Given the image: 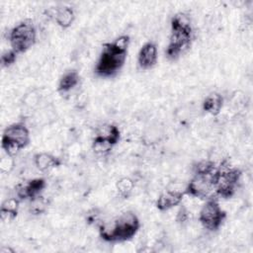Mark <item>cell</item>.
I'll return each mask as SVG.
<instances>
[{
    "instance_id": "obj_1",
    "label": "cell",
    "mask_w": 253,
    "mask_h": 253,
    "mask_svg": "<svg viewBox=\"0 0 253 253\" xmlns=\"http://www.w3.org/2000/svg\"><path fill=\"white\" fill-rule=\"evenodd\" d=\"M128 42V36H121L114 42L105 43L95 66L96 73L102 77L115 75L126 61Z\"/></svg>"
},
{
    "instance_id": "obj_2",
    "label": "cell",
    "mask_w": 253,
    "mask_h": 253,
    "mask_svg": "<svg viewBox=\"0 0 253 253\" xmlns=\"http://www.w3.org/2000/svg\"><path fill=\"white\" fill-rule=\"evenodd\" d=\"M140 226L138 217L131 211H126L110 222L99 227L100 236L108 242H124L131 239Z\"/></svg>"
},
{
    "instance_id": "obj_3",
    "label": "cell",
    "mask_w": 253,
    "mask_h": 253,
    "mask_svg": "<svg viewBox=\"0 0 253 253\" xmlns=\"http://www.w3.org/2000/svg\"><path fill=\"white\" fill-rule=\"evenodd\" d=\"M193 28L190 18L183 14H176L171 20V35L166 48V55L175 59L185 52L191 45Z\"/></svg>"
},
{
    "instance_id": "obj_4",
    "label": "cell",
    "mask_w": 253,
    "mask_h": 253,
    "mask_svg": "<svg viewBox=\"0 0 253 253\" xmlns=\"http://www.w3.org/2000/svg\"><path fill=\"white\" fill-rule=\"evenodd\" d=\"M29 142V129L22 124H14L5 128L1 139V147L7 155L14 157Z\"/></svg>"
},
{
    "instance_id": "obj_5",
    "label": "cell",
    "mask_w": 253,
    "mask_h": 253,
    "mask_svg": "<svg viewBox=\"0 0 253 253\" xmlns=\"http://www.w3.org/2000/svg\"><path fill=\"white\" fill-rule=\"evenodd\" d=\"M37 32L33 23L25 20L15 26L9 33V42L11 48L18 54L26 52L36 42Z\"/></svg>"
},
{
    "instance_id": "obj_6",
    "label": "cell",
    "mask_w": 253,
    "mask_h": 253,
    "mask_svg": "<svg viewBox=\"0 0 253 253\" xmlns=\"http://www.w3.org/2000/svg\"><path fill=\"white\" fill-rule=\"evenodd\" d=\"M240 177L241 171L239 169L220 164L215 176L214 194L220 198H230L235 193Z\"/></svg>"
},
{
    "instance_id": "obj_7",
    "label": "cell",
    "mask_w": 253,
    "mask_h": 253,
    "mask_svg": "<svg viewBox=\"0 0 253 253\" xmlns=\"http://www.w3.org/2000/svg\"><path fill=\"white\" fill-rule=\"evenodd\" d=\"M216 172H217V169L213 173H209V174L195 173L186 187L185 194H188L195 198L207 199V200L213 198L212 196L215 195L214 182H215Z\"/></svg>"
},
{
    "instance_id": "obj_8",
    "label": "cell",
    "mask_w": 253,
    "mask_h": 253,
    "mask_svg": "<svg viewBox=\"0 0 253 253\" xmlns=\"http://www.w3.org/2000/svg\"><path fill=\"white\" fill-rule=\"evenodd\" d=\"M225 217V211L221 209L218 202L213 198L207 200L199 213V220L202 225L206 229L211 231L218 229Z\"/></svg>"
},
{
    "instance_id": "obj_9",
    "label": "cell",
    "mask_w": 253,
    "mask_h": 253,
    "mask_svg": "<svg viewBox=\"0 0 253 253\" xmlns=\"http://www.w3.org/2000/svg\"><path fill=\"white\" fill-rule=\"evenodd\" d=\"M45 181L42 178H36L28 181L25 184H20L16 188L17 197L20 200L29 199L30 201L36 197L41 196L45 188Z\"/></svg>"
},
{
    "instance_id": "obj_10",
    "label": "cell",
    "mask_w": 253,
    "mask_h": 253,
    "mask_svg": "<svg viewBox=\"0 0 253 253\" xmlns=\"http://www.w3.org/2000/svg\"><path fill=\"white\" fill-rule=\"evenodd\" d=\"M157 56H158V52H157L156 44L151 42H146L139 49L138 56H137L138 65L142 69L152 68L157 61Z\"/></svg>"
},
{
    "instance_id": "obj_11",
    "label": "cell",
    "mask_w": 253,
    "mask_h": 253,
    "mask_svg": "<svg viewBox=\"0 0 253 253\" xmlns=\"http://www.w3.org/2000/svg\"><path fill=\"white\" fill-rule=\"evenodd\" d=\"M184 194L185 192L167 190L158 197L156 201V208L161 211H168L178 206L182 202Z\"/></svg>"
},
{
    "instance_id": "obj_12",
    "label": "cell",
    "mask_w": 253,
    "mask_h": 253,
    "mask_svg": "<svg viewBox=\"0 0 253 253\" xmlns=\"http://www.w3.org/2000/svg\"><path fill=\"white\" fill-rule=\"evenodd\" d=\"M34 163L41 172H46L59 166L60 160L50 153L41 152L34 156Z\"/></svg>"
},
{
    "instance_id": "obj_13",
    "label": "cell",
    "mask_w": 253,
    "mask_h": 253,
    "mask_svg": "<svg viewBox=\"0 0 253 253\" xmlns=\"http://www.w3.org/2000/svg\"><path fill=\"white\" fill-rule=\"evenodd\" d=\"M79 81H80L79 73L75 70H69L65 72L59 79L57 90L62 94L68 93L79 84Z\"/></svg>"
},
{
    "instance_id": "obj_14",
    "label": "cell",
    "mask_w": 253,
    "mask_h": 253,
    "mask_svg": "<svg viewBox=\"0 0 253 253\" xmlns=\"http://www.w3.org/2000/svg\"><path fill=\"white\" fill-rule=\"evenodd\" d=\"M20 199L9 198L6 199L0 208V216L3 221H10L17 216L19 210Z\"/></svg>"
},
{
    "instance_id": "obj_15",
    "label": "cell",
    "mask_w": 253,
    "mask_h": 253,
    "mask_svg": "<svg viewBox=\"0 0 253 253\" xmlns=\"http://www.w3.org/2000/svg\"><path fill=\"white\" fill-rule=\"evenodd\" d=\"M223 104V99L220 94L218 93H211L206 97V99L203 102V109L207 113L216 116L221 111Z\"/></svg>"
},
{
    "instance_id": "obj_16",
    "label": "cell",
    "mask_w": 253,
    "mask_h": 253,
    "mask_svg": "<svg viewBox=\"0 0 253 253\" xmlns=\"http://www.w3.org/2000/svg\"><path fill=\"white\" fill-rule=\"evenodd\" d=\"M74 12L70 7H60L55 10L54 20L56 24L63 29L70 27L74 21Z\"/></svg>"
},
{
    "instance_id": "obj_17",
    "label": "cell",
    "mask_w": 253,
    "mask_h": 253,
    "mask_svg": "<svg viewBox=\"0 0 253 253\" xmlns=\"http://www.w3.org/2000/svg\"><path fill=\"white\" fill-rule=\"evenodd\" d=\"M97 135L103 137L108 142H110L112 145H115L119 142L121 133H120V129L117 126L108 125V126H105L104 128Z\"/></svg>"
},
{
    "instance_id": "obj_18",
    "label": "cell",
    "mask_w": 253,
    "mask_h": 253,
    "mask_svg": "<svg viewBox=\"0 0 253 253\" xmlns=\"http://www.w3.org/2000/svg\"><path fill=\"white\" fill-rule=\"evenodd\" d=\"M133 186H134L133 181L127 177L121 178L116 184L117 191L119 195L123 198H127L131 194L133 190Z\"/></svg>"
},
{
    "instance_id": "obj_19",
    "label": "cell",
    "mask_w": 253,
    "mask_h": 253,
    "mask_svg": "<svg viewBox=\"0 0 253 253\" xmlns=\"http://www.w3.org/2000/svg\"><path fill=\"white\" fill-rule=\"evenodd\" d=\"M47 207V201L42 195L31 200L30 211L34 214H41L45 211Z\"/></svg>"
},
{
    "instance_id": "obj_20",
    "label": "cell",
    "mask_w": 253,
    "mask_h": 253,
    "mask_svg": "<svg viewBox=\"0 0 253 253\" xmlns=\"http://www.w3.org/2000/svg\"><path fill=\"white\" fill-rule=\"evenodd\" d=\"M17 55L18 53L13 50L12 48L9 50H6L2 53L1 55V64L3 67H9L11 66L13 63H15L16 59H17Z\"/></svg>"
},
{
    "instance_id": "obj_21",
    "label": "cell",
    "mask_w": 253,
    "mask_h": 253,
    "mask_svg": "<svg viewBox=\"0 0 253 253\" xmlns=\"http://www.w3.org/2000/svg\"><path fill=\"white\" fill-rule=\"evenodd\" d=\"M14 166V161H13V157L12 156H9L7 155L6 157L2 158L1 159V162H0V168H1V171L3 173L5 172H9Z\"/></svg>"
},
{
    "instance_id": "obj_22",
    "label": "cell",
    "mask_w": 253,
    "mask_h": 253,
    "mask_svg": "<svg viewBox=\"0 0 253 253\" xmlns=\"http://www.w3.org/2000/svg\"><path fill=\"white\" fill-rule=\"evenodd\" d=\"M189 219V211H187L186 208L182 207L177 214V221L180 223H185Z\"/></svg>"
},
{
    "instance_id": "obj_23",
    "label": "cell",
    "mask_w": 253,
    "mask_h": 253,
    "mask_svg": "<svg viewBox=\"0 0 253 253\" xmlns=\"http://www.w3.org/2000/svg\"><path fill=\"white\" fill-rule=\"evenodd\" d=\"M0 252L1 253H13L14 252V249L10 248V247H7V246H3L1 249H0Z\"/></svg>"
}]
</instances>
